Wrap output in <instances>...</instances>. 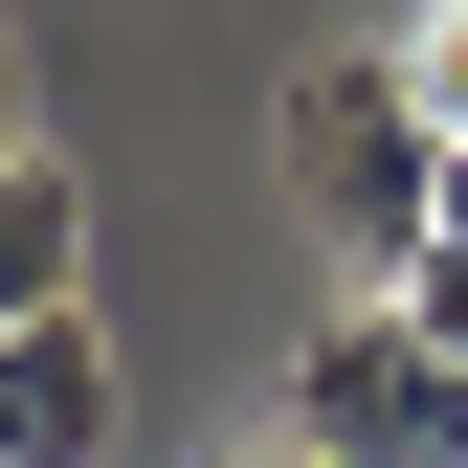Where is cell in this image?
<instances>
[{"instance_id":"1","label":"cell","mask_w":468,"mask_h":468,"mask_svg":"<svg viewBox=\"0 0 468 468\" xmlns=\"http://www.w3.org/2000/svg\"><path fill=\"white\" fill-rule=\"evenodd\" d=\"M290 201H313V246L357 268V290H401V268L446 246L468 156H446V112H424V68H401V45H335V68H290Z\"/></svg>"},{"instance_id":"2","label":"cell","mask_w":468,"mask_h":468,"mask_svg":"<svg viewBox=\"0 0 468 468\" xmlns=\"http://www.w3.org/2000/svg\"><path fill=\"white\" fill-rule=\"evenodd\" d=\"M290 424L335 468H468V357L401 313V290H335V335L290 357Z\"/></svg>"},{"instance_id":"3","label":"cell","mask_w":468,"mask_h":468,"mask_svg":"<svg viewBox=\"0 0 468 468\" xmlns=\"http://www.w3.org/2000/svg\"><path fill=\"white\" fill-rule=\"evenodd\" d=\"M0 468H112V335H90V290L68 313H0Z\"/></svg>"},{"instance_id":"4","label":"cell","mask_w":468,"mask_h":468,"mask_svg":"<svg viewBox=\"0 0 468 468\" xmlns=\"http://www.w3.org/2000/svg\"><path fill=\"white\" fill-rule=\"evenodd\" d=\"M68 268H90V179H68V134H23L0 156V313H68Z\"/></svg>"},{"instance_id":"5","label":"cell","mask_w":468,"mask_h":468,"mask_svg":"<svg viewBox=\"0 0 468 468\" xmlns=\"http://www.w3.org/2000/svg\"><path fill=\"white\" fill-rule=\"evenodd\" d=\"M223 468H335V446H313V424H268V446H223Z\"/></svg>"}]
</instances>
